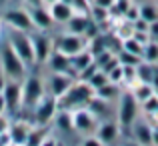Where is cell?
<instances>
[{
  "mask_svg": "<svg viewBox=\"0 0 158 146\" xmlns=\"http://www.w3.org/2000/svg\"><path fill=\"white\" fill-rule=\"evenodd\" d=\"M80 146H104V144L98 140V136H96V134H88V136H84V138H82Z\"/></svg>",
  "mask_w": 158,
  "mask_h": 146,
  "instance_id": "34",
  "label": "cell"
},
{
  "mask_svg": "<svg viewBox=\"0 0 158 146\" xmlns=\"http://www.w3.org/2000/svg\"><path fill=\"white\" fill-rule=\"evenodd\" d=\"M46 94V82L38 74H26L22 80V112H32L38 100Z\"/></svg>",
  "mask_w": 158,
  "mask_h": 146,
  "instance_id": "3",
  "label": "cell"
},
{
  "mask_svg": "<svg viewBox=\"0 0 158 146\" xmlns=\"http://www.w3.org/2000/svg\"><path fill=\"white\" fill-rule=\"evenodd\" d=\"M64 26H66V32H70V34L86 36L88 28L92 26V20H90V16H88V14H76V12H74L72 18H70L68 22L64 24Z\"/></svg>",
  "mask_w": 158,
  "mask_h": 146,
  "instance_id": "15",
  "label": "cell"
},
{
  "mask_svg": "<svg viewBox=\"0 0 158 146\" xmlns=\"http://www.w3.org/2000/svg\"><path fill=\"white\" fill-rule=\"evenodd\" d=\"M74 80H76V76H72L68 72H48L46 80H44L46 82V92L54 98H60L74 84Z\"/></svg>",
  "mask_w": 158,
  "mask_h": 146,
  "instance_id": "12",
  "label": "cell"
},
{
  "mask_svg": "<svg viewBox=\"0 0 158 146\" xmlns=\"http://www.w3.org/2000/svg\"><path fill=\"white\" fill-rule=\"evenodd\" d=\"M60 2H66V4H72V0H60Z\"/></svg>",
  "mask_w": 158,
  "mask_h": 146,
  "instance_id": "44",
  "label": "cell"
},
{
  "mask_svg": "<svg viewBox=\"0 0 158 146\" xmlns=\"http://www.w3.org/2000/svg\"><path fill=\"white\" fill-rule=\"evenodd\" d=\"M114 2L116 0H94V6H100V8H106V10H110L112 6H114Z\"/></svg>",
  "mask_w": 158,
  "mask_h": 146,
  "instance_id": "37",
  "label": "cell"
},
{
  "mask_svg": "<svg viewBox=\"0 0 158 146\" xmlns=\"http://www.w3.org/2000/svg\"><path fill=\"white\" fill-rule=\"evenodd\" d=\"M0 68L8 80H24L28 74V66L22 62V58L14 52L8 40L0 44Z\"/></svg>",
  "mask_w": 158,
  "mask_h": 146,
  "instance_id": "2",
  "label": "cell"
},
{
  "mask_svg": "<svg viewBox=\"0 0 158 146\" xmlns=\"http://www.w3.org/2000/svg\"><path fill=\"white\" fill-rule=\"evenodd\" d=\"M132 94H134V98L138 100V104L146 102L150 96H154V86L148 84V82H136L132 88H128Z\"/></svg>",
  "mask_w": 158,
  "mask_h": 146,
  "instance_id": "23",
  "label": "cell"
},
{
  "mask_svg": "<svg viewBox=\"0 0 158 146\" xmlns=\"http://www.w3.org/2000/svg\"><path fill=\"white\" fill-rule=\"evenodd\" d=\"M94 96V88L84 80H74V84L66 90L58 100V110H76V108L88 106Z\"/></svg>",
  "mask_w": 158,
  "mask_h": 146,
  "instance_id": "1",
  "label": "cell"
},
{
  "mask_svg": "<svg viewBox=\"0 0 158 146\" xmlns=\"http://www.w3.org/2000/svg\"><path fill=\"white\" fill-rule=\"evenodd\" d=\"M134 4H142V2H146V0H132Z\"/></svg>",
  "mask_w": 158,
  "mask_h": 146,
  "instance_id": "43",
  "label": "cell"
},
{
  "mask_svg": "<svg viewBox=\"0 0 158 146\" xmlns=\"http://www.w3.org/2000/svg\"><path fill=\"white\" fill-rule=\"evenodd\" d=\"M6 80L8 78L4 76V72H2V68H0V92H2V88H4V84H6Z\"/></svg>",
  "mask_w": 158,
  "mask_h": 146,
  "instance_id": "39",
  "label": "cell"
},
{
  "mask_svg": "<svg viewBox=\"0 0 158 146\" xmlns=\"http://www.w3.org/2000/svg\"><path fill=\"white\" fill-rule=\"evenodd\" d=\"M140 106H142V110H144L146 116H150V118L154 116V122H156V120H158V96H156V94L150 96L146 102H142Z\"/></svg>",
  "mask_w": 158,
  "mask_h": 146,
  "instance_id": "31",
  "label": "cell"
},
{
  "mask_svg": "<svg viewBox=\"0 0 158 146\" xmlns=\"http://www.w3.org/2000/svg\"><path fill=\"white\" fill-rule=\"evenodd\" d=\"M138 10H140V18L146 20L148 24L154 22V20H158V6H156V4H152V2L146 0V2L138 4Z\"/></svg>",
  "mask_w": 158,
  "mask_h": 146,
  "instance_id": "26",
  "label": "cell"
},
{
  "mask_svg": "<svg viewBox=\"0 0 158 146\" xmlns=\"http://www.w3.org/2000/svg\"><path fill=\"white\" fill-rule=\"evenodd\" d=\"M54 130L62 134H72L74 132V122H72V110H58L52 120Z\"/></svg>",
  "mask_w": 158,
  "mask_h": 146,
  "instance_id": "20",
  "label": "cell"
},
{
  "mask_svg": "<svg viewBox=\"0 0 158 146\" xmlns=\"http://www.w3.org/2000/svg\"><path fill=\"white\" fill-rule=\"evenodd\" d=\"M0 114H6V102H4L2 92H0Z\"/></svg>",
  "mask_w": 158,
  "mask_h": 146,
  "instance_id": "38",
  "label": "cell"
},
{
  "mask_svg": "<svg viewBox=\"0 0 158 146\" xmlns=\"http://www.w3.org/2000/svg\"><path fill=\"white\" fill-rule=\"evenodd\" d=\"M26 8H28V12H30V18H32V24H34V30L48 32L54 26V20H52V16H50L48 6L38 4V6H26Z\"/></svg>",
  "mask_w": 158,
  "mask_h": 146,
  "instance_id": "13",
  "label": "cell"
},
{
  "mask_svg": "<svg viewBox=\"0 0 158 146\" xmlns=\"http://www.w3.org/2000/svg\"><path fill=\"white\" fill-rule=\"evenodd\" d=\"M154 94H156V96H158V88H154Z\"/></svg>",
  "mask_w": 158,
  "mask_h": 146,
  "instance_id": "46",
  "label": "cell"
},
{
  "mask_svg": "<svg viewBox=\"0 0 158 146\" xmlns=\"http://www.w3.org/2000/svg\"><path fill=\"white\" fill-rule=\"evenodd\" d=\"M12 2H22V0H12Z\"/></svg>",
  "mask_w": 158,
  "mask_h": 146,
  "instance_id": "47",
  "label": "cell"
},
{
  "mask_svg": "<svg viewBox=\"0 0 158 146\" xmlns=\"http://www.w3.org/2000/svg\"><path fill=\"white\" fill-rule=\"evenodd\" d=\"M2 24H6L12 30H22V32L34 30V24H32L30 12L26 6H6L2 12Z\"/></svg>",
  "mask_w": 158,
  "mask_h": 146,
  "instance_id": "6",
  "label": "cell"
},
{
  "mask_svg": "<svg viewBox=\"0 0 158 146\" xmlns=\"http://www.w3.org/2000/svg\"><path fill=\"white\" fill-rule=\"evenodd\" d=\"M108 80L114 82V84H122V64L114 66V68L108 72Z\"/></svg>",
  "mask_w": 158,
  "mask_h": 146,
  "instance_id": "32",
  "label": "cell"
},
{
  "mask_svg": "<svg viewBox=\"0 0 158 146\" xmlns=\"http://www.w3.org/2000/svg\"><path fill=\"white\" fill-rule=\"evenodd\" d=\"M2 96L6 102V114H20L22 112V80H6L2 88Z\"/></svg>",
  "mask_w": 158,
  "mask_h": 146,
  "instance_id": "9",
  "label": "cell"
},
{
  "mask_svg": "<svg viewBox=\"0 0 158 146\" xmlns=\"http://www.w3.org/2000/svg\"><path fill=\"white\" fill-rule=\"evenodd\" d=\"M108 106H110V102H106V100H102V98H98L96 94L92 96V100L88 102V110L92 112L94 116H96L98 120H106V116H108Z\"/></svg>",
  "mask_w": 158,
  "mask_h": 146,
  "instance_id": "24",
  "label": "cell"
},
{
  "mask_svg": "<svg viewBox=\"0 0 158 146\" xmlns=\"http://www.w3.org/2000/svg\"><path fill=\"white\" fill-rule=\"evenodd\" d=\"M56 112H58V100L46 92L38 100V104L32 108V120L30 122L36 124V126H48V124H52Z\"/></svg>",
  "mask_w": 158,
  "mask_h": 146,
  "instance_id": "7",
  "label": "cell"
},
{
  "mask_svg": "<svg viewBox=\"0 0 158 146\" xmlns=\"http://www.w3.org/2000/svg\"><path fill=\"white\" fill-rule=\"evenodd\" d=\"M148 34H150L152 40H158V20H154V22L148 24Z\"/></svg>",
  "mask_w": 158,
  "mask_h": 146,
  "instance_id": "36",
  "label": "cell"
},
{
  "mask_svg": "<svg viewBox=\"0 0 158 146\" xmlns=\"http://www.w3.org/2000/svg\"><path fill=\"white\" fill-rule=\"evenodd\" d=\"M138 100L130 90H124L118 96V126L122 130H130L132 124L138 120Z\"/></svg>",
  "mask_w": 158,
  "mask_h": 146,
  "instance_id": "4",
  "label": "cell"
},
{
  "mask_svg": "<svg viewBox=\"0 0 158 146\" xmlns=\"http://www.w3.org/2000/svg\"><path fill=\"white\" fill-rule=\"evenodd\" d=\"M72 122H74V132H78L80 136H88V134H94V132H96L100 120L84 106V108L72 110Z\"/></svg>",
  "mask_w": 158,
  "mask_h": 146,
  "instance_id": "10",
  "label": "cell"
},
{
  "mask_svg": "<svg viewBox=\"0 0 158 146\" xmlns=\"http://www.w3.org/2000/svg\"><path fill=\"white\" fill-rule=\"evenodd\" d=\"M86 82H88V84L94 88V92H96L98 88H102V86H104V84H108L110 80H108V74H106V72H102V70L98 68L96 72H94V74H92V76H90Z\"/></svg>",
  "mask_w": 158,
  "mask_h": 146,
  "instance_id": "29",
  "label": "cell"
},
{
  "mask_svg": "<svg viewBox=\"0 0 158 146\" xmlns=\"http://www.w3.org/2000/svg\"><path fill=\"white\" fill-rule=\"evenodd\" d=\"M50 132V126H36V124H32L30 132H28V138L24 146H40L42 144V140L46 138V134Z\"/></svg>",
  "mask_w": 158,
  "mask_h": 146,
  "instance_id": "22",
  "label": "cell"
},
{
  "mask_svg": "<svg viewBox=\"0 0 158 146\" xmlns=\"http://www.w3.org/2000/svg\"><path fill=\"white\" fill-rule=\"evenodd\" d=\"M30 38H32V48H34V58H36V64H46L48 56L52 54L54 50V38L48 36L46 32L42 30H32L30 32Z\"/></svg>",
  "mask_w": 158,
  "mask_h": 146,
  "instance_id": "11",
  "label": "cell"
},
{
  "mask_svg": "<svg viewBox=\"0 0 158 146\" xmlns=\"http://www.w3.org/2000/svg\"><path fill=\"white\" fill-rule=\"evenodd\" d=\"M92 62H94V56H92V52L86 48V50H82V52L70 56V70H72L74 76H78V74H80L86 66H90Z\"/></svg>",
  "mask_w": 158,
  "mask_h": 146,
  "instance_id": "21",
  "label": "cell"
},
{
  "mask_svg": "<svg viewBox=\"0 0 158 146\" xmlns=\"http://www.w3.org/2000/svg\"><path fill=\"white\" fill-rule=\"evenodd\" d=\"M86 48H88V38H86V36L64 32V34L54 38V50L66 54L68 58L74 56V54H78V52H82V50H86Z\"/></svg>",
  "mask_w": 158,
  "mask_h": 146,
  "instance_id": "8",
  "label": "cell"
},
{
  "mask_svg": "<svg viewBox=\"0 0 158 146\" xmlns=\"http://www.w3.org/2000/svg\"><path fill=\"white\" fill-rule=\"evenodd\" d=\"M46 68H48V72H68V74H72V70H70V58L66 56V54L58 52V50H52V54L48 56Z\"/></svg>",
  "mask_w": 158,
  "mask_h": 146,
  "instance_id": "18",
  "label": "cell"
},
{
  "mask_svg": "<svg viewBox=\"0 0 158 146\" xmlns=\"http://www.w3.org/2000/svg\"><path fill=\"white\" fill-rule=\"evenodd\" d=\"M0 34H2V18H0Z\"/></svg>",
  "mask_w": 158,
  "mask_h": 146,
  "instance_id": "45",
  "label": "cell"
},
{
  "mask_svg": "<svg viewBox=\"0 0 158 146\" xmlns=\"http://www.w3.org/2000/svg\"><path fill=\"white\" fill-rule=\"evenodd\" d=\"M120 50H126V52L136 54V56L142 58V50H144V46L134 38V36H130V38H124L122 42H120Z\"/></svg>",
  "mask_w": 158,
  "mask_h": 146,
  "instance_id": "28",
  "label": "cell"
},
{
  "mask_svg": "<svg viewBox=\"0 0 158 146\" xmlns=\"http://www.w3.org/2000/svg\"><path fill=\"white\" fill-rule=\"evenodd\" d=\"M124 146H140V144H138V142H126Z\"/></svg>",
  "mask_w": 158,
  "mask_h": 146,
  "instance_id": "42",
  "label": "cell"
},
{
  "mask_svg": "<svg viewBox=\"0 0 158 146\" xmlns=\"http://www.w3.org/2000/svg\"><path fill=\"white\" fill-rule=\"evenodd\" d=\"M40 146H62V140H60V138H58V136L50 130V132L46 134V138L42 140V144H40Z\"/></svg>",
  "mask_w": 158,
  "mask_h": 146,
  "instance_id": "33",
  "label": "cell"
},
{
  "mask_svg": "<svg viewBox=\"0 0 158 146\" xmlns=\"http://www.w3.org/2000/svg\"><path fill=\"white\" fill-rule=\"evenodd\" d=\"M88 2H90V4H92V2H94V0H88Z\"/></svg>",
  "mask_w": 158,
  "mask_h": 146,
  "instance_id": "48",
  "label": "cell"
},
{
  "mask_svg": "<svg viewBox=\"0 0 158 146\" xmlns=\"http://www.w3.org/2000/svg\"><path fill=\"white\" fill-rule=\"evenodd\" d=\"M132 136L140 146H152V124H148L146 120H136L132 124Z\"/></svg>",
  "mask_w": 158,
  "mask_h": 146,
  "instance_id": "16",
  "label": "cell"
},
{
  "mask_svg": "<svg viewBox=\"0 0 158 146\" xmlns=\"http://www.w3.org/2000/svg\"><path fill=\"white\" fill-rule=\"evenodd\" d=\"M142 60L148 64H158V40H150L148 44H144Z\"/></svg>",
  "mask_w": 158,
  "mask_h": 146,
  "instance_id": "27",
  "label": "cell"
},
{
  "mask_svg": "<svg viewBox=\"0 0 158 146\" xmlns=\"http://www.w3.org/2000/svg\"><path fill=\"white\" fill-rule=\"evenodd\" d=\"M10 4H12V0H0V6H2V8L10 6Z\"/></svg>",
  "mask_w": 158,
  "mask_h": 146,
  "instance_id": "40",
  "label": "cell"
},
{
  "mask_svg": "<svg viewBox=\"0 0 158 146\" xmlns=\"http://www.w3.org/2000/svg\"><path fill=\"white\" fill-rule=\"evenodd\" d=\"M118 62L122 66H138L140 62H142V58L140 56H136V54H130V52H126V50H118Z\"/></svg>",
  "mask_w": 158,
  "mask_h": 146,
  "instance_id": "30",
  "label": "cell"
},
{
  "mask_svg": "<svg viewBox=\"0 0 158 146\" xmlns=\"http://www.w3.org/2000/svg\"><path fill=\"white\" fill-rule=\"evenodd\" d=\"M48 10H50V16H52V20H54V24H62L64 26L66 22H68L70 18H72V14H74V10H72V6L70 4H66V2H54L48 6Z\"/></svg>",
  "mask_w": 158,
  "mask_h": 146,
  "instance_id": "19",
  "label": "cell"
},
{
  "mask_svg": "<svg viewBox=\"0 0 158 146\" xmlns=\"http://www.w3.org/2000/svg\"><path fill=\"white\" fill-rule=\"evenodd\" d=\"M54 2H58V0H42L44 6H50V4H54Z\"/></svg>",
  "mask_w": 158,
  "mask_h": 146,
  "instance_id": "41",
  "label": "cell"
},
{
  "mask_svg": "<svg viewBox=\"0 0 158 146\" xmlns=\"http://www.w3.org/2000/svg\"><path fill=\"white\" fill-rule=\"evenodd\" d=\"M120 84H114V82H108V84H104L102 88H98L96 92V96L98 98H102V100H106V102H114V100H118L120 96Z\"/></svg>",
  "mask_w": 158,
  "mask_h": 146,
  "instance_id": "25",
  "label": "cell"
},
{
  "mask_svg": "<svg viewBox=\"0 0 158 146\" xmlns=\"http://www.w3.org/2000/svg\"><path fill=\"white\" fill-rule=\"evenodd\" d=\"M30 128H32V122H28V120H16V122H10L8 132H10L12 144L24 146V142H26V138H28V132H30Z\"/></svg>",
  "mask_w": 158,
  "mask_h": 146,
  "instance_id": "17",
  "label": "cell"
},
{
  "mask_svg": "<svg viewBox=\"0 0 158 146\" xmlns=\"http://www.w3.org/2000/svg\"><path fill=\"white\" fill-rule=\"evenodd\" d=\"M8 128H10V116L8 114H0V134L8 132Z\"/></svg>",
  "mask_w": 158,
  "mask_h": 146,
  "instance_id": "35",
  "label": "cell"
},
{
  "mask_svg": "<svg viewBox=\"0 0 158 146\" xmlns=\"http://www.w3.org/2000/svg\"><path fill=\"white\" fill-rule=\"evenodd\" d=\"M6 40L10 42V46L14 48V52L22 58V62L32 68L36 64V58H34V48H32V38H30V32H22V30H12L10 28V34L6 36Z\"/></svg>",
  "mask_w": 158,
  "mask_h": 146,
  "instance_id": "5",
  "label": "cell"
},
{
  "mask_svg": "<svg viewBox=\"0 0 158 146\" xmlns=\"http://www.w3.org/2000/svg\"><path fill=\"white\" fill-rule=\"evenodd\" d=\"M94 134L98 136V140H100L104 146H110V144H114L116 140H118L120 126H118V122L106 118V120H100V122H98V128H96Z\"/></svg>",
  "mask_w": 158,
  "mask_h": 146,
  "instance_id": "14",
  "label": "cell"
}]
</instances>
